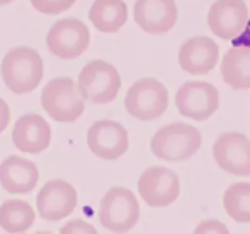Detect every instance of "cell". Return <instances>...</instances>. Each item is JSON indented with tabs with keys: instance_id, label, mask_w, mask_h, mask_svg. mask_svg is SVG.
<instances>
[{
	"instance_id": "5",
	"label": "cell",
	"mask_w": 250,
	"mask_h": 234,
	"mask_svg": "<svg viewBox=\"0 0 250 234\" xmlns=\"http://www.w3.org/2000/svg\"><path fill=\"white\" fill-rule=\"evenodd\" d=\"M78 86L85 100L96 105H108L118 97L122 80L112 64L104 60H92L81 70Z\"/></svg>"
},
{
	"instance_id": "16",
	"label": "cell",
	"mask_w": 250,
	"mask_h": 234,
	"mask_svg": "<svg viewBox=\"0 0 250 234\" xmlns=\"http://www.w3.org/2000/svg\"><path fill=\"white\" fill-rule=\"evenodd\" d=\"M52 139L50 125L38 114H26L15 123L13 142L21 152L37 154L48 149Z\"/></svg>"
},
{
	"instance_id": "1",
	"label": "cell",
	"mask_w": 250,
	"mask_h": 234,
	"mask_svg": "<svg viewBox=\"0 0 250 234\" xmlns=\"http://www.w3.org/2000/svg\"><path fill=\"white\" fill-rule=\"evenodd\" d=\"M1 76L5 86L15 95H26L37 88L43 77V60L30 47L9 50L1 62Z\"/></svg>"
},
{
	"instance_id": "9",
	"label": "cell",
	"mask_w": 250,
	"mask_h": 234,
	"mask_svg": "<svg viewBox=\"0 0 250 234\" xmlns=\"http://www.w3.org/2000/svg\"><path fill=\"white\" fill-rule=\"evenodd\" d=\"M138 190L148 206L166 207L179 196V177L169 168L150 167L139 178Z\"/></svg>"
},
{
	"instance_id": "14",
	"label": "cell",
	"mask_w": 250,
	"mask_h": 234,
	"mask_svg": "<svg viewBox=\"0 0 250 234\" xmlns=\"http://www.w3.org/2000/svg\"><path fill=\"white\" fill-rule=\"evenodd\" d=\"M175 0H136L134 20L139 27L151 35H163L177 23Z\"/></svg>"
},
{
	"instance_id": "13",
	"label": "cell",
	"mask_w": 250,
	"mask_h": 234,
	"mask_svg": "<svg viewBox=\"0 0 250 234\" xmlns=\"http://www.w3.org/2000/svg\"><path fill=\"white\" fill-rule=\"evenodd\" d=\"M36 205L43 219L60 221L74 212L78 205V194L75 188L65 180H50L40 190Z\"/></svg>"
},
{
	"instance_id": "8",
	"label": "cell",
	"mask_w": 250,
	"mask_h": 234,
	"mask_svg": "<svg viewBox=\"0 0 250 234\" xmlns=\"http://www.w3.org/2000/svg\"><path fill=\"white\" fill-rule=\"evenodd\" d=\"M47 45L60 59H76L90 45V31L78 19H64L50 27L47 35Z\"/></svg>"
},
{
	"instance_id": "17",
	"label": "cell",
	"mask_w": 250,
	"mask_h": 234,
	"mask_svg": "<svg viewBox=\"0 0 250 234\" xmlns=\"http://www.w3.org/2000/svg\"><path fill=\"white\" fill-rule=\"evenodd\" d=\"M38 168L32 161L10 156L0 165V184L9 194H28L37 187Z\"/></svg>"
},
{
	"instance_id": "2",
	"label": "cell",
	"mask_w": 250,
	"mask_h": 234,
	"mask_svg": "<svg viewBox=\"0 0 250 234\" xmlns=\"http://www.w3.org/2000/svg\"><path fill=\"white\" fill-rule=\"evenodd\" d=\"M203 137L190 124L172 123L158 129L151 139V151L158 160L183 162L200 149Z\"/></svg>"
},
{
	"instance_id": "15",
	"label": "cell",
	"mask_w": 250,
	"mask_h": 234,
	"mask_svg": "<svg viewBox=\"0 0 250 234\" xmlns=\"http://www.w3.org/2000/svg\"><path fill=\"white\" fill-rule=\"evenodd\" d=\"M178 59L180 67L188 74L206 75L217 65L220 48L208 36H198L180 47Z\"/></svg>"
},
{
	"instance_id": "26",
	"label": "cell",
	"mask_w": 250,
	"mask_h": 234,
	"mask_svg": "<svg viewBox=\"0 0 250 234\" xmlns=\"http://www.w3.org/2000/svg\"><path fill=\"white\" fill-rule=\"evenodd\" d=\"M14 0H0V6H3V5H8V4L13 3Z\"/></svg>"
},
{
	"instance_id": "10",
	"label": "cell",
	"mask_w": 250,
	"mask_h": 234,
	"mask_svg": "<svg viewBox=\"0 0 250 234\" xmlns=\"http://www.w3.org/2000/svg\"><path fill=\"white\" fill-rule=\"evenodd\" d=\"M87 146L96 157L104 161H115L129 149L126 129L114 120H98L87 131Z\"/></svg>"
},
{
	"instance_id": "7",
	"label": "cell",
	"mask_w": 250,
	"mask_h": 234,
	"mask_svg": "<svg viewBox=\"0 0 250 234\" xmlns=\"http://www.w3.org/2000/svg\"><path fill=\"white\" fill-rule=\"evenodd\" d=\"M175 106L184 117L205 122L220 107V93L206 81H188L178 90Z\"/></svg>"
},
{
	"instance_id": "4",
	"label": "cell",
	"mask_w": 250,
	"mask_h": 234,
	"mask_svg": "<svg viewBox=\"0 0 250 234\" xmlns=\"http://www.w3.org/2000/svg\"><path fill=\"white\" fill-rule=\"evenodd\" d=\"M98 218L112 233H125L136 226L140 218V206L135 195L126 188L115 187L101 200Z\"/></svg>"
},
{
	"instance_id": "20",
	"label": "cell",
	"mask_w": 250,
	"mask_h": 234,
	"mask_svg": "<svg viewBox=\"0 0 250 234\" xmlns=\"http://www.w3.org/2000/svg\"><path fill=\"white\" fill-rule=\"evenodd\" d=\"M35 218V210L22 200L11 199L0 206V227L6 233H23L28 231Z\"/></svg>"
},
{
	"instance_id": "21",
	"label": "cell",
	"mask_w": 250,
	"mask_h": 234,
	"mask_svg": "<svg viewBox=\"0 0 250 234\" xmlns=\"http://www.w3.org/2000/svg\"><path fill=\"white\" fill-rule=\"evenodd\" d=\"M223 207L238 223H250V183H234L223 194Z\"/></svg>"
},
{
	"instance_id": "18",
	"label": "cell",
	"mask_w": 250,
	"mask_h": 234,
	"mask_svg": "<svg viewBox=\"0 0 250 234\" xmlns=\"http://www.w3.org/2000/svg\"><path fill=\"white\" fill-rule=\"evenodd\" d=\"M221 75L233 90H250V47L237 44L230 48L221 63Z\"/></svg>"
},
{
	"instance_id": "6",
	"label": "cell",
	"mask_w": 250,
	"mask_h": 234,
	"mask_svg": "<svg viewBox=\"0 0 250 234\" xmlns=\"http://www.w3.org/2000/svg\"><path fill=\"white\" fill-rule=\"evenodd\" d=\"M169 96L162 83L156 79H140L130 86L125 96V109L141 122H151L165 114Z\"/></svg>"
},
{
	"instance_id": "22",
	"label": "cell",
	"mask_w": 250,
	"mask_h": 234,
	"mask_svg": "<svg viewBox=\"0 0 250 234\" xmlns=\"http://www.w3.org/2000/svg\"><path fill=\"white\" fill-rule=\"evenodd\" d=\"M76 0H31L33 9L44 15H58L69 10Z\"/></svg>"
},
{
	"instance_id": "24",
	"label": "cell",
	"mask_w": 250,
	"mask_h": 234,
	"mask_svg": "<svg viewBox=\"0 0 250 234\" xmlns=\"http://www.w3.org/2000/svg\"><path fill=\"white\" fill-rule=\"evenodd\" d=\"M194 233H229L227 227L223 223L218 221H213V219H208V221L201 222Z\"/></svg>"
},
{
	"instance_id": "3",
	"label": "cell",
	"mask_w": 250,
	"mask_h": 234,
	"mask_svg": "<svg viewBox=\"0 0 250 234\" xmlns=\"http://www.w3.org/2000/svg\"><path fill=\"white\" fill-rule=\"evenodd\" d=\"M41 105L58 123H74L85 112V98L75 81L69 77L49 81L42 91Z\"/></svg>"
},
{
	"instance_id": "25",
	"label": "cell",
	"mask_w": 250,
	"mask_h": 234,
	"mask_svg": "<svg viewBox=\"0 0 250 234\" xmlns=\"http://www.w3.org/2000/svg\"><path fill=\"white\" fill-rule=\"evenodd\" d=\"M11 122V113L8 103L0 97V134L9 127Z\"/></svg>"
},
{
	"instance_id": "23",
	"label": "cell",
	"mask_w": 250,
	"mask_h": 234,
	"mask_svg": "<svg viewBox=\"0 0 250 234\" xmlns=\"http://www.w3.org/2000/svg\"><path fill=\"white\" fill-rule=\"evenodd\" d=\"M60 233L62 234H75V233H97L95 228H93L91 224L86 223L83 219H73L69 223H66L65 226H62L60 229Z\"/></svg>"
},
{
	"instance_id": "19",
	"label": "cell",
	"mask_w": 250,
	"mask_h": 234,
	"mask_svg": "<svg viewBox=\"0 0 250 234\" xmlns=\"http://www.w3.org/2000/svg\"><path fill=\"white\" fill-rule=\"evenodd\" d=\"M88 19L100 32L115 33L128 20V6L123 0H96Z\"/></svg>"
},
{
	"instance_id": "11",
	"label": "cell",
	"mask_w": 250,
	"mask_h": 234,
	"mask_svg": "<svg viewBox=\"0 0 250 234\" xmlns=\"http://www.w3.org/2000/svg\"><path fill=\"white\" fill-rule=\"evenodd\" d=\"M218 167L237 177H250V140L237 131L220 135L213 145Z\"/></svg>"
},
{
	"instance_id": "12",
	"label": "cell",
	"mask_w": 250,
	"mask_h": 234,
	"mask_svg": "<svg viewBox=\"0 0 250 234\" xmlns=\"http://www.w3.org/2000/svg\"><path fill=\"white\" fill-rule=\"evenodd\" d=\"M249 10L244 0H216L211 5L208 23L215 36L233 41L248 25Z\"/></svg>"
}]
</instances>
